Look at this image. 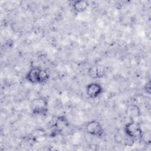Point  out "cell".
<instances>
[{"label": "cell", "instance_id": "8", "mask_svg": "<svg viewBox=\"0 0 151 151\" xmlns=\"http://www.w3.org/2000/svg\"><path fill=\"white\" fill-rule=\"evenodd\" d=\"M126 114L130 118V119H134L137 117H139L142 113L139 107L135 104H132L127 106L126 109Z\"/></svg>", "mask_w": 151, "mask_h": 151}, {"label": "cell", "instance_id": "5", "mask_svg": "<svg viewBox=\"0 0 151 151\" xmlns=\"http://www.w3.org/2000/svg\"><path fill=\"white\" fill-rule=\"evenodd\" d=\"M104 93L103 86L98 82H90L85 86V93L87 97L91 100L99 98Z\"/></svg>", "mask_w": 151, "mask_h": 151}, {"label": "cell", "instance_id": "6", "mask_svg": "<svg viewBox=\"0 0 151 151\" xmlns=\"http://www.w3.org/2000/svg\"><path fill=\"white\" fill-rule=\"evenodd\" d=\"M41 67L32 66L27 71L25 78L27 82L32 84H38V76Z\"/></svg>", "mask_w": 151, "mask_h": 151}, {"label": "cell", "instance_id": "11", "mask_svg": "<svg viewBox=\"0 0 151 151\" xmlns=\"http://www.w3.org/2000/svg\"><path fill=\"white\" fill-rule=\"evenodd\" d=\"M151 81L150 80H149L147 81H146V83L144 84L143 86V91L144 92L150 96V93H151Z\"/></svg>", "mask_w": 151, "mask_h": 151}, {"label": "cell", "instance_id": "4", "mask_svg": "<svg viewBox=\"0 0 151 151\" xmlns=\"http://www.w3.org/2000/svg\"><path fill=\"white\" fill-rule=\"evenodd\" d=\"M84 130L88 135L97 138H101L104 134L103 126L96 120H91L87 122L85 124Z\"/></svg>", "mask_w": 151, "mask_h": 151}, {"label": "cell", "instance_id": "2", "mask_svg": "<svg viewBox=\"0 0 151 151\" xmlns=\"http://www.w3.org/2000/svg\"><path fill=\"white\" fill-rule=\"evenodd\" d=\"M29 107L34 116H46L49 109L48 100L44 96L35 97L31 101Z\"/></svg>", "mask_w": 151, "mask_h": 151}, {"label": "cell", "instance_id": "3", "mask_svg": "<svg viewBox=\"0 0 151 151\" xmlns=\"http://www.w3.org/2000/svg\"><path fill=\"white\" fill-rule=\"evenodd\" d=\"M70 126L68 118L64 115L57 116L51 125V129L48 136L50 137H55L64 132Z\"/></svg>", "mask_w": 151, "mask_h": 151}, {"label": "cell", "instance_id": "9", "mask_svg": "<svg viewBox=\"0 0 151 151\" xmlns=\"http://www.w3.org/2000/svg\"><path fill=\"white\" fill-rule=\"evenodd\" d=\"M104 70L98 65H93L90 66L87 70V74L92 79H99L103 76Z\"/></svg>", "mask_w": 151, "mask_h": 151}, {"label": "cell", "instance_id": "7", "mask_svg": "<svg viewBox=\"0 0 151 151\" xmlns=\"http://www.w3.org/2000/svg\"><path fill=\"white\" fill-rule=\"evenodd\" d=\"M89 6V2L86 0H77L71 4L72 9L76 14H81L86 12Z\"/></svg>", "mask_w": 151, "mask_h": 151}, {"label": "cell", "instance_id": "1", "mask_svg": "<svg viewBox=\"0 0 151 151\" xmlns=\"http://www.w3.org/2000/svg\"><path fill=\"white\" fill-rule=\"evenodd\" d=\"M123 133L129 138L135 141H142L144 132L141 124L134 119H130L123 127Z\"/></svg>", "mask_w": 151, "mask_h": 151}, {"label": "cell", "instance_id": "10", "mask_svg": "<svg viewBox=\"0 0 151 151\" xmlns=\"http://www.w3.org/2000/svg\"><path fill=\"white\" fill-rule=\"evenodd\" d=\"M50 75L48 71L41 68L38 76V84H44L50 80Z\"/></svg>", "mask_w": 151, "mask_h": 151}]
</instances>
